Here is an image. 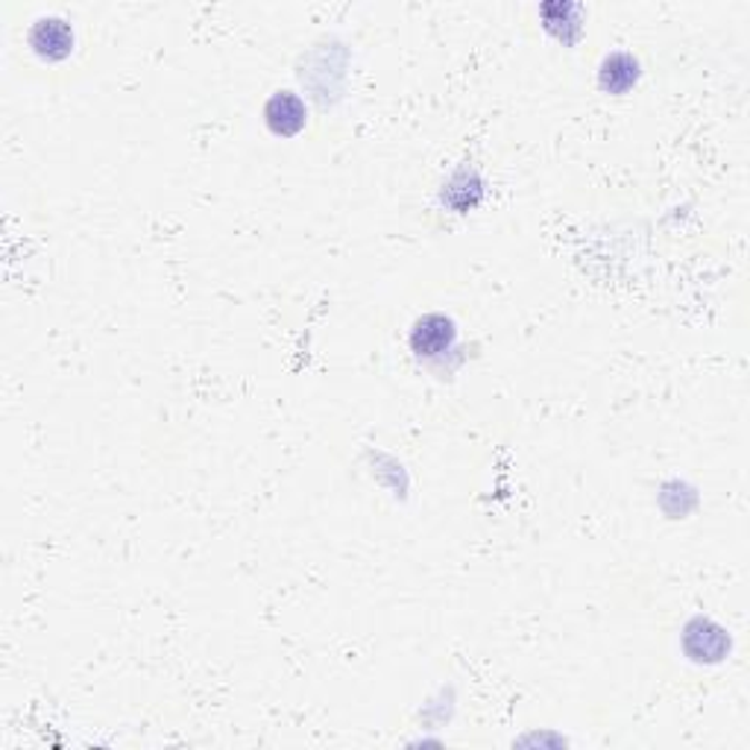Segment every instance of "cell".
Returning a JSON list of instances; mask_svg holds the SVG:
<instances>
[{
  "instance_id": "1",
  "label": "cell",
  "mask_w": 750,
  "mask_h": 750,
  "mask_svg": "<svg viewBox=\"0 0 750 750\" xmlns=\"http://www.w3.org/2000/svg\"><path fill=\"white\" fill-rule=\"evenodd\" d=\"M264 121L267 130L273 132V136L291 138L306 130L308 109L293 91H276L264 106Z\"/></svg>"
},
{
  "instance_id": "2",
  "label": "cell",
  "mask_w": 750,
  "mask_h": 750,
  "mask_svg": "<svg viewBox=\"0 0 750 750\" xmlns=\"http://www.w3.org/2000/svg\"><path fill=\"white\" fill-rule=\"evenodd\" d=\"M30 48L48 62L66 59L73 48V30L62 18H39L30 30Z\"/></svg>"
},
{
  "instance_id": "3",
  "label": "cell",
  "mask_w": 750,
  "mask_h": 750,
  "mask_svg": "<svg viewBox=\"0 0 750 750\" xmlns=\"http://www.w3.org/2000/svg\"><path fill=\"white\" fill-rule=\"evenodd\" d=\"M454 343V323L443 314H428L411 331V347L420 358L446 356Z\"/></svg>"
},
{
  "instance_id": "4",
  "label": "cell",
  "mask_w": 750,
  "mask_h": 750,
  "mask_svg": "<svg viewBox=\"0 0 750 750\" xmlns=\"http://www.w3.org/2000/svg\"><path fill=\"white\" fill-rule=\"evenodd\" d=\"M686 653L692 657L694 662H718L730 651V639L718 624L707 619H694L689 628H686L683 637Z\"/></svg>"
},
{
  "instance_id": "5",
  "label": "cell",
  "mask_w": 750,
  "mask_h": 750,
  "mask_svg": "<svg viewBox=\"0 0 750 750\" xmlns=\"http://www.w3.org/2000/svg\"><path fill=\"white\" fill-rule=\"evenodd\" d=\"M639 71H637V62L628 57V53H613L610 59H604V66H601V86H604L607 91H613V94H619V91H628L633 82H637Z\"/></svg>"
}]
</instances>
